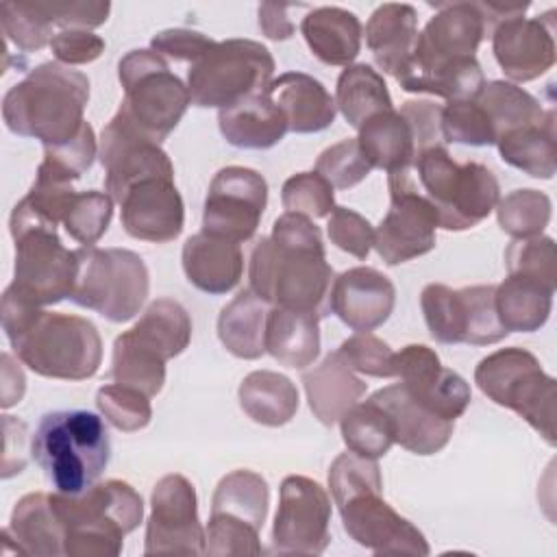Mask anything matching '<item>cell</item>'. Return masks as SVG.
Returning a JSON list of instances; mask_svg holds the SVG:
<instances>
[{
  "label": "cell",
  "mask_w": 557,
  "mask_h": 557,
  "mask_svg": "<svg viewBox=\"0 0 557 557\" xmlns=\"http://www.w3.org/2000/svg\"><path fill=\"white\" fill-rule=\"evenodd\" d=\"M2 329L17 355L35 374L46 379L85 381L102 361V339L96 324L83 315L46 311L2 294Z\"/></svg>",
  "instance_id": "6da1fadb"
},
{
  "label": "cell",
  "mask_w": 557,
  "mask_h": 557,
  "mask_svg": "<svg viewBox=\"0 0 557 557\" xmlns=\"http://www.w3.org/2000/svg\"><path fill=\"white\" fill-rule=\"evenodd\" d=\"M331 496L339 509L344 531L374 555L431 553L422 531L403 518L383 496V476L376 459L352 450L337 455L329 468Z\"/></svg>",
  "instance_id": "7a4b0ae2"
},
{
  "label": "cell",
  "mask_w": 557,
  "mask_h": 557,
  "mask_svg": "<svg viewBox=\"0 0 557 557\" xmlns=\"http://www.w3.org/2000/svg\"><path fill=\"white\" fill-rule=\"evenodd\" d=\"M87 102V74L59 61H46L4 94L2 120L11 133L54 148L78 135Z\"/></svg>",
  "instance_id": "3957f363"
},
{
  "label": "cell",
  "mask_w": 557,
  "mask_h": 557,
  "mask_svg": "<svg viewBox=\"0 0 557 557\" xmlns=\"http://www.w3.org/2000/svg\"><path fill=\"white\" fill-rule=\"evenodd\" d=\"M30 455L54 492L81 494L91 487L111 459L104 420L87 409H61L41 416Z\"/></svg>",
  "instance_id": "277c9868"
},
{
  "label": "cell",
  "mask_w": 557,
  "mask_h": 557,
  "mask_svg": "<svg viewBox=\"0 0 557 557\" xmlns=\"http://www.w3.org/2000/svg\"><path fill=\"white\" fill-rule=\"evenodd\" d=\"M65 529L67 557H115L124 535L144 518V500L133 485L120 479L94 483L81 494H50Z\"/></svg>",
  "instance_id": "5b68a950"
},
{
  "label": "cell",
  "mask_w": 557,
  "mask_h": 557,
  "mask_svg": "<svg viewBox=\"0 0 557 557\" xmlns=\"http://www.w3.org/2000/svg\"><path fill=\"white\" fill-rule=\"evenodd\" d=\"M250 289L268 305L309 311L318 318L331 313L329 294L333 268L324 246L305 248L261 237L250 252Z\"/></svg>",
  "instance_id": "8992f818"
},
{
  "label": "cell",
  "mask_w": 557,
  "mask_h": 557,
  "mask_svg": "<svg viewBox=\"0 0 557 557\" xmlns=\"http://www.w3.org/2000/svg\"><path fill=\"white\" fill-rule=\"evenodd\" d=\"M411 174L418 191L435 207L444 231L476 226L500 200V185L494 172L479 161H455L446 146L418 152Z\"/></svg>",
  "instance_id": "52a82bcc"
},
{
  "label": "cell",
  "mask_w": 557,
  "mask_h": 557,
  "mask_svg": "<svg viewBox=\"0 0 557 557\" xmlns=\"http://www.w3.org/2000/svg\"><path fill=\"white\" fill-rule=\"evenodd\" d=\"M117 78L124 89L117 113L144 137L161 144L191 104L187 85L165 59L146 48L131 50L120 59Z\"/></svg>",
  "instance_id": "ba28073f"
},
{
  "label": "cell",
  "mask_w": 557,
  "mask_h": 557,
  "mask_svg": "<svg viewBox=\"0 0 557 557\" xmlns=\"http://www.w3.org/2000/svg\"><path fill=\"white\" fill-rule=\"evenodd\" d=\"M474 383L490 400L516 411L546 444L555 446L557 383L533 352L511 346L483 357L474 370Z\"/></svg>",
  "instance_id": "9c48e42d"
},
{
  "label": "cell",
  "mask_w": 557,
  "mask_h": 557,
  "mask_svg": "<svg viewBox=\"0 0 557 557\" xmlns=\"http://www.w3.org/2000/svg\"><path fill=\"white\" fill-rule=\"evenodd\" d=\"M76 255V281L70 296L111 322H126L148 298L150 274L144 259L128 248L83 246Z\"/></svg>",
  "instance_id": "30bf717a"
},
{
  "label": "cell",
  "mask_w": 557,
  "mask_h": 557,
  "mask_svg": "<svg viewBox=\"0 0 557 557\" xmlns=\"http://www.w3.org/2000/svg\"><path fill=\"white\" fill-rule=\"evenodd\" d=\"M270 50L255 39L215 41L189 63L187 89L191 104L228 109L270 87L274 76Z\"/></svg>",
  "instance_id": "8fae6325"
},
{
  "label": "cell",
  "mask_w": 557,
  "mask_h": 557,
  "mask_svg": "<svg viewBox=\"0 0 557 557\" xmlns=\"http://www.w3.org/2000/svg\"><path fill=\"white\" fill-rule=\"evenodd\" d=\"M15 242L13 281L4 289L22 302L46 307L72 296L76 281V255L67 250L54 226L9 218Z\"/></svg>",
  "instance_id": "7c38bea8"
},
{
  "label": "cell",
  "mask_w": 557,
  "mask_h": 557,
  "mask_svg": "<svg viewBox=\"0 0 557 557\" xmlns=\"http://www.w3.org/2000/svg\"><path fill=\"white\" fill-rule=\"evenodd\" d=\"M389 209L374 231V248L387 265L422 257L435 248V207L418 191L411 170L387 174Z\"/></svg>",
  "instance_id": "4fadbf2b"
},
{
  "label": "cell",
  "mask_w": 557,
  "mask_h": 557,
  "mask_svg": "<svg viewBox=\"0 0 557 557\" xmlns=\"http://www.w3.org/2000/svg\"><path fill=\"white\" fill-rule=\"evenodd\" d=\"M331 498L326 490L302 474H289L278 490L272 546L283 555H320L331 542Z\"/></svg>",
  "instance_id": "5bb4252c"
},
{
  "label": "cell",
  "mask_w": 557,
  "mask_h": 557,
  "mask_svg": "<svg viewBox=\"0 0 557 557\" xmlns=\"http://www.w3.org/2000/svg\"><path fill=\"white\" fill-rule=\"evenodd\" d=\"M268 205V183L250 168H222L207 191L202 231L235 244L252 239Z\"/></svg>",
  "instance_id": "9a60e30c"
},
{
  "label": "cell",
  "mask_w": 557,
  "mask_h": 557,
  "mask_svg": "<svg viewBox=\"0 0 557 557\" xmlns=\"http://www.w3.org/2000/svg\"><path fill=\"white\" fill-rule=\"evenodd\" d=\"M144 553L205 555V529L198 518L196 490L183 474H165L152 487Z\"/></svg>",
  "instance_id": "2e32d148"
},
{
  "label": "cell",
  "mask_w": 557,
  "mask_h": 557,
  "mask_svg": "<svg viewBox=\"0 0 557 557\" xmlns=\"http://www.w3.org/2000/svg\"><path fill=\"white\" fill-rule=\"evenodd\" d=\"M113 202L120 205L124 231L141 242L168 244L185 224V205L174 174H148L128 183Z\"/></svg>",
  "instance_id": "e0dca14e"
},
{
  "label": "cell",
  "mask_w": 557,
  "mask_h": 557,
  "mask_svg": "<svg viewBox=\"0 0 557 557\" xmlns=\"http://www.w3.org/2000/svg\"><path fill=\"white\" fill-rule=\"evenodd\" d=\"M392 370L403 389L418 405L444 420L455 422L472 400L466 379L444 368L437 352L424 344H409L394 352Z\"/></svg>",
  "instance_id": "ac0fdd59"
},
{
  "label": "cell",
  "mask_w": 557,
  "mask_h": 557,
  "mask_svg": "<svg viewBox=\"0 0 557 557\" xmlns=\"http://www.w3.org/2000/svg\"><path fill=\"white\" fill-rule=\"evenodd\" d=\"M492 52L509 83H529L555 65V11L516 15L492 30Z\"/></svg>",
  "instance_id": "d6986e66"
},
{
  "label": "cell",
  "mask_w": 557,
  "mask_h": 557,
  "mask_svg": "<svg viewBox=\"0 0 557 557\" xmlns=\"http://www.w3.org/2000/svg\"><path fill=\"white\" fill-rule=\"evenodd\" d=\"M483 37H487V28L479 2L437 4V13L418 33L413 63L407 74L453 59L474 57Z\"/></svg>",
  "instance_id": "ffe728a7"
},
{
  "label": "cell",
  "mask_w": 557,
  "mask_h": 557,
  "mask_svg": "<svg viewBox=\"0 0 557 557\" xmlns=\"http://www.w3.org/2000/svg\"><path fill=\"white\" fill-rule=\"evenodd\" d=\"M394 283L383 272L368 265L350 268L331 283V313L357 333L374 331L387 322L394 311Z\"/></svg>",
  "instance_id": "44dd1931"
},
{
  "label": "cell",
  "mask_w": 557,
  "mask_h": 557,
  "mask_svg": "<svg viewBox=\"0 0 557 557\" xmlns=\"http://www.w3.org/2000/svg\"><path fill=\"white\" fill-rule=\"evenodd\" d=\"M368 400L379 405L389 416L394 442L413 455L440 453L455 431V422L444 420L418 405L400 383L376 389Z\"/></svg>",
  "instance_id": "7402d4cb"
},
{
  "label": "cell",
  "mask_w": 557,
  "mask_h": 557,
  "mask_svg": "<svg viewBox=\"0 0 557 557\" xmlns=\"http://www.w3.org/2000/svg\"><path fill=\"white\" fill-rule=\"evenodd\" d=\"M366 44L376 65L400 81L413 63L418 11L405 2H385L376 7L366 24Z\"/></svg>",
  "instance_id": "603a6c76"
},
{
  "label": "cell",
  "mask_w": 557,
  "mask_h": 557,
  "mask_svg": "<svg viewBox=\"0 0 557 557\" xmlns=\"http://www.w3.org/2000/svg\"><path fill=\"white\" fill-rule=\"evenodd\" d=\"M183 272L187 281L211 296L235 289L244 274V255L239 244L200 231L183 244Z\"/></svg>",
  "instance_id": "cb8c5ba5"
},
{
  "label": "cell",
  "mask_w": 557,
  "mask_h": 557,
  "mask_svg": "<svg viewBox=\"0 0 557 557\" xmlns=\"http://www.w3.org/2000/svg\"><path fill=\"white\" fill-rule=\"evenodd\" d=\"M268 94L283 111L292 133H320L335 122V98L311 74L285 72L272 78Z\"/></svg>",
  "instance_id": "d4e9b609"
},
{
  "label": "cell",
  "mask_w": 557,
  "mask_h": 557,
  "mask_svg": "<svg viewBox=\"0 0 557 557\" xmlns=\"http://www.w3.org/2000/svg\"><path fill=\"white\" fill-rule=\"evenodd\" d=\"M302 385L309 409L324 426L339 422V418L355 407L368 389L337 350L329 352L318 366L307 370L302 374Z\"/></svg>",
  "instance_id": "484cf974"
},
{
  "label": "cell",
  "mask_w": 557,
  "mask_h": 557,
  "mask_svg": "<svg viewBox=\"0 0 557 557\" xmlns=\"http://www.w3.org/2000/svg\"><path fill=\"white\" fill-rule=\"evenodd\" d=\"M218 126L231 146L246 150H268L289 131L283 111L274 104L268 89L228 109H220Z\"/></svg>",
  "instance_id": "4316f807"
},
{
  "label": "cell",
  "mask_w": 557,
  "mask_h": 557,
  "mask_svg": "<svg viewBox=\"0 0 557 557\" xmlns=\"http://www.w3.org/2000/svg\"><path fill=\"white\" fill-rule=\"evenodd\" d=\"M300 33L313 57L326 65L348 67L361 50V22L342 7L311 9L300 22Z\"/></svg>",
  "instance_id": "83f0119b"
},
{
  "label": "cell",
  "mask_w": 557,
  "mask_h": 557,
  "mask_svg": "<svg viewBox=\"0 0 557 557\" xmlns=\"http://www.w3.org/2000/svg\"><path fill=\"white\" fill-rule=\"evenodd\" d=\"M2 531L15 542V553L65 555V529L50 494L33 492L22 496L13 507L9 527Z\"/></svg>",
  "instance_id": "f1b7e54d"
},
{
  "label": "cell",
  "mask_w": 557,
  "mask_h": 557,
  "mask_svg": "<svg viewBox=\"0 0 557 557\" xmlns=\"http://www.w3.org/2000/svg\"><path fill=\"white\" fill-rule=\"evenodd\" d=\"M320 318L309 311L270 307L265 318V352L287 368H307L320 355Z\"/></svg>",
  "instance_id": "f546056e"
},
{
  "label": "cell",
  "mask_w": 557,
  "mask_h": 557,
  "mask_svg": "<svg viewBox=\"0 0 557 557\" xmlns=\"http://www.w3.org/2000/svg\"><path fill=\"white\" fill-rule=\"evenodd\" d=\"M359 148L372 168L403 172L413 168L416 141L409 122L396 111H381L366 120L359 128Z\"/></svg>",
  "instance_id": "4dcf8cb0"
},
{
  "label": "cell",
  "mask_w": 557,
  "mask_h": 557,
  "mask_svg": "<svg viewBox=\"0 0 557 557\" xmlns=\"http://www.w3.org/2000/svg\"><path fill=\"white\" fill-rule=\"evenodd\" d=\"M553 296L555 287L524 274H507L494 292L498 318L509 333L540 331L550 315Z\"/></svg>",
  "instance_id": "1f68e13d"
},
{
  "label": "cell",
  "mask_w": 557,
  "mask_h": 557,
  "mask_svg": "<svg viewBox=\"0 0 557 557\" xmlns=\"http://www.w3.org/2000/svg\"><path fill=\"white\" fill-rule=\"evenodd\" d=\"M237 398L244 413L263 426H283L292 422L300 405L292 379L272 370H255L246 374L239 383Z\"/></svg>",
  "instance_id": "d6a6232c"
},
{
  "label": "cell",
  "mask_w": 557,
  "mask_h": 557,
  "mask_svg": "<svg viewBox=\"0 0 557 557\" xmlns=\"http://www.w3.org/2000/svg\"><path fill=\"white\" fill-rule=\"evenodd\" d=\"M268 302L250 287L226 302L218 315V337L222 346L239 359H259L265 352Z\"/></svg>",
  "instance_id": "836d02e7"
},
{
  "label": "cell",
  "mask_w": 557,
  "mask_h": 557,
  "mask_svg": "<svg viewBox=\"0 0 557 557\" xmlns=\"http://www.w3.org/2000/svg\"><path fill=\"white\" fill-rule=\"evenodd\" d=\"M270 505V487L259 472L233 470L220 479L211 498V516L261 531Z\"/></svg>",
  "instance_id": "e575fe53"
},
{
  "label": "cell",
  "mask_w": 557,
  "mask_h": 557,
  "mask_svg": "<svg viewBox=\"0 0 557 557\" xmlns=\"http://www.w3.org/2000/svg\"><path fill=\"white\" fill-rule=\"evenodd\" d=\"M500 159L533 178H553L557 170L555 111L540 122L513 128L496 141Z\"/></svg>",
  "instance_id": "d590c367"
},
{
  "label": "cell",
  "mask_w": 557,
  "mask_h": 557,
  "mask_svg": "<svg viewBox=\"0 0 557 557\" xmlns=\"http://www.w3.org/2000/svg\"><path fill=\"white\" fill-rule=\"evenodd\" d=\"M335 107L344 120L359 131L372 115L394 109V102L383 76L372 65L352 63L337 78Z\"/></svg>",
  "instance_id": "8d00e7d4"
},
{
  "label": "cell",
  "mask_w": 557,
  "mask_h": 557,
  "mask_svg": "<svg viewBox=\"0 0 557 557\" xmlns=\"http://www.w3.org/2000/svg\"><path fill=\"white\" fill-rule=\"evenodd\" d=\"M474 100L492 122L496 141L513 128L544 122L553 111L544 109L535 96H531L527 89L509 81L485 83L481 91L474 96Z\"/></svg>",
  "instance_id": "74e56055"
},
{
  "label": "cell",
  "mask_w": 557,
  "mask_h": 557,
  "mask_svg": "<svg viewBox=\"0 0 557 557\" xmlns=\"http://www.w3.org/2000/svg\"><path fill=\"white\" fill-rule=\"evenodd\" d=\"M128 331L168 361L178 357L189 346L191 318L178 300L157 298Z\"/></svg>",
  "instance_id": "f35d334b"
},
{
  "label": "cell",
  "mask_w": 557,
  "mask_h": 557,
  "mask_svg": "<svg viewBox=\"0 0 557 557\" xmlns=\"http://www.w3.org/2000/svg\"><path fill=\"white\" fill-rule=\"evenodd\" d=\"M400 89L413 94H431L453 100H472L485 85L483 70L476 57H461L437 63L426 70H416L398 81Z\"/></svg>",
  "instance_id": "ab89813d"
},
{
  "label": "cell",
  "mask_w": 557,
  "mask_h": 557,
  "mask_svg": "<svg viewBox=\"0 0 557 557\" xmlns=\"http://www.w3.org/2000/svg\"><path fill=\"white\" fill-rule=\"evenodd\" d=\"M111 379L117 385L139 389L148 398L157 396L165 383V359L141 344L131 331H124L113 342Z\"/></svg>",
  "instance_id": "60d3db41"
},
{
  "label": "cell",
  "mask_w": 557,
  "mask_h": 557,
  "mask_svg": "<svg viewBox=\"0 0 557 557\" xmlns=\"http://www.w3.org/2000/svg\"><path fill=\"white\" fill-rule=\"evenodd\" d=\"M339 429L346 448L361 457L379 459L389 453L392 444H396L389 416L372 400L350 407L339 418Z\"/></svg>",
  "instance_id": "b9f144b4"
},
{
  "label": "cell",
  "mask_w": 557,
  "mask_h": 557,
  "mask_svg": "<svg viewBox=\"0 0 557 557\" xmlns=\"http://www.w3.org/2000/svg\"><path fill=\"white\" fill-rule=\"evenodd\" d=\"M550 215L553 202L540 189H513L496 205L498 226L513 239L542 235Z\"/></svg>",
  "instance_id": "7bdbcfd3"
},
{
  "label": "cell",
  "mask_w": 557,
  "mask_h": 557,
  "mask_svg": "<svg viewBox=\"0 0 557 557\" xmlns=\"http://www.w3.org/2000/svg\"><path fill=\"white\" fill-rule=\"evenodd\" d=\"M420 307L435 342L463 344L466 309L459 289H450L442 283H429L420 294Z\"/></svg>",
  "instance_id": "ee69618b"
},
{
  "label": "cell",
  "mask_w": 557,
  "mask_h": 557,
  "mask_svg": "<svg viewBox=\"0 0 557 557\" xmlns=\"http://www.w3.org/2000/svg\"><path fill=\"white\" fill-rule=\"evenodd\" d=\"M113 218V198L107 191H76L65 215V233L83 246H94L109 228Z\"/></svg>",
  "instance_id": "f6af8a7d"
},
{
  "label": "cell",
  "mask_w": 557,
  "mask_h": 557,
  "mask_svg": "<svg viewBox=\"0 0 557 557\" xmlns=\"http://www.w3.org/2000/svg\"><path fill=\"white\" fill-rule=\"evenodd\" d=\"M494 292H496V285H470L459 289L463 298V309H466L463 344L490 346L509 335V331L503 326L498 318Z\"/></svg>",
  "instance_id": "bcb514c9"
},
{
  "label": "cell",
  "mask_w": 557,
  "mask_h": 557,
  "mask_svg": "<svg viewBox=\"0 0 557 557\" xmlns=\"http://www.w3.org/2000/svg\"><path fill=\"white\" fill-rule=\"evenodd\" d=\"M96 405L104 420L124 433H135L148 426L152 418L150 398L139 389L117 383L102 385L96 392Z\"/></svg>",
  "instance_id": "7dc6e473"
},
{
  "label": "cell",
  "mask_w": 557,
  "mask_h": 557,
  "mask_svg": "<svg viewBox=\"0 0 557 557\" xmlns=\"http://www.w3.org/2000/svg\"><path fill=\"white\" fill-rule=\"evenodd\" d=\"M0 24L7 39L22 52H37L50 46L54 37L52 24L37 9V2H2Z\"/></svg>",
  "instance_id": "c3c4849f"
},
{
  "label": "cell",
  "mask_w": 557,
  "mask_h": 557,
  "mask_svg": "<svg viewBox=\"0 0 557 557\" xmlns=\"http://www.w3.org/2000/svg\"><path fill=\"white\" fill-rule=\"evenodd\" d=\"M442 135L446 144L492 146L496 135L485 111L476 100H453L442 107Z\"/></svg>",
  "instance_id": "681fc988"
},
{
  "label": "cell",
  "mask_w": 557,
  "mask_h": 557,
  "mask_svg": "<svg viewBox=\"0 0 557 557\" xmlns=\"http://www.w3.org/2000/svg\"><path fill=\"white\" fill-rule=\"evenodd\" d=\"M281 202L292 213L318 220L331 215L335 209V194L331 183L318 172H298L283 183Z\"/></svg>",
  "instance_id": "f907efd6"
},
{
  "label": "cell",
  "mask_w": 557,
  "mask_h": 557,
  "mask_svg": "<svg viewBox=\"0 0 557 557\" xmlns=\"http://www.w3.org/2000/svg\"><path fill=\"white\" fill-rule=\"evenodd\" d=\"M372 165L363 157L357 137H346L315 159V172L331 183L333 189H348L370 174Z\"/></svg>",
  "instance_id": "816d5d0a"
},
{
  "label": "cell",
  "mask_w": 557,
  "mask_h": 557,
  "mask_svg": "<svg viewBox=\"0 0 557 557\" xmlns=\"http://www.w3.org/2000/svg\"><path fill=\"white\" fill-rule=\"evenodd\" d=\"M555 263V242L546 235L513 239L505 250V265L509 274L533 276L550 287H557Z\"/></svg>",
  "instance_id": "f5cc1de1"
},
{
  "label": "cell",
  "mask_w": 557,
  "mask_h": 557,
  "mask_svg": "<svg viewBox=\"0 0 557 557\" xmlns=\"http://www.w3.org/2000/svg\"><path fill=\"white\" fill-rule=\"evenodd\" d=\"M337 352L355 372H361L366 376H376V379L394 376V370H392L394 350L370 331L350 335L348 339L342 342Z\"/></svg>",
  "instance_id": "db71d44e"
},
{
  "label": "cell",
  "mask_w": 557,
  "mask_h": 557,
  "mask_svg": "<svg viewBox=\"0 0 557 557\" xmlns=\"http://www.w3.org/2000/svg\"><path fill=\"white\" fill-rule=\"evenodd\" d=\"M96 157H98V139H96L91 124L85 122L83 128L78 131V135L74 139H70L67 144H61L54 148H44L41 163L50 165L54 172H59L61 176H65L67 181L74 183L94 165Z\"/></svg>",
  "instance_id": "11a10c76"
},
{
  "label": "cell",
  "mask_w": 557,
  "mask_h": 557,
  "mask_svg": "<svg viewBox=\"0 0 557 557\" xmlns=\"http://www.w3.org/2000/svg\"><path fill=\"white\" fill-rule=\"evenodd\" d=\"M326 231L331 244L357 259H366L374 246L372 224L361 213L348 207H335L331 211Z\"/></svg>",
  "instance_id": "9f6ffc18"
},
{
  "label": "cell",
  "mask_w": 557,
  "mask_h": 557,
  "mask_svg": "<svg viewBox=\"0 0 557 557\" xmlns=\"http://www.w3.org/2000/svg\"><path fill=\"white\" fill-rule=\"evenodd\" d=\"M259 531L231 522L220 516H209L205 529V555H259Z\"/></svg>",
  "instance_id": "6f0895ef"
},
{
  "label": "cell",
  "mask_w": 557,
  "mask_h": 557,
  "mask_svg": "<svg viewBox=\"0 0 557 557\" xmlns=\"http://www.w3.org/2000/svg\"><path fill=\"white\" fill-rule=\"evenodd\" d=\"M37 9L44 17L50 20L52 26H61V30L78 28L91 30L102 26L109 17V2H37Z\"/></svg>",
  "instance_id": "680465c9"
},
{
  "label": "cell",
  "mask_w": 557,
  "mask_h": 557,
  "mask_svg": "<svg viewBox=\"0 0 557 557\" xmlns=\"http://www.w3.org/2000/svg\"><path fill=\"white\" fill-rule=\"evenodd\" d=\"M411 126L413 141H416V154L433 148V146H446L442 135V107L433 100H407L403 102L398 111Z\"/></svg>",
  "instance_id": "91938a15"
},
{
  "label": "cell",
  "mask_w": 557,
  "mask_h": 557,
  "mask_svg": "<svg viewBox=\"0 0 557 557\" xmlns=\"http://www.w3.org/2000/svg\"><path fill=\"white\" fill-rule=\"evenodd\" d=\"M215 41L198 30L191 28H168L157 33L150 39V50L157 52L161 59L170 61H189L194 63L202 57Z\"/></svg>",
  "instance_id": "94428289"
},
{
  "label": "cell",
  "mask_w": 557,
  "mask_h": 557,
  "mask_svg": "<svg viewBox=\"0 0 557 557\" xmlns=\"http://www.w3.org/2000/svg\"><path fill=\"white\" fill-rule=\"evenodd\" d=\"M54 59L63 65H85L104 52V39L91 30L67 28L54 33L50 41Z\"/></svg>",
  "instance_id": "6125c7cd"
},
{
  "label": "cell",
  "mask_w": 557,
  "mask_h": 557,
  "mask_svg": "<svg viewBox=\"0 0 557 557\" xmlns=\"http://www.w3.org/2000/svg\"><path fill=\"white\" fill-rule=\"evenodd\" d=\"M302 4H276V2H265L259 7V28L265 37L274 41H285L296 33V24L289 17V11L300 9Z\"/></svg>",
  "instance_id": "be15d7a7"
},
{
  "label": "cell",
  "mask_w": 557,
  "mask_h": 557,
  "mask_svg": "<svg viewBox=\"0 0 557 557\" xmlns=\"http://www.w3.org/2000/svg\"><path fill=\"white\" fill-rule=\"evenodd\" d=\"M24 372L13 363L9 352H2V409L13 407L24 396Z\"/></svg>",
  "instance_id": "e7e4bbea"
}]
</instances>
